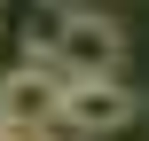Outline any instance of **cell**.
<instances>
[{"mask_svg": "<svg viewBox=\"0 0 149 141\" xmlns=\"http://www.w3.org/2000/svg\"><path fill=\"white\" fill-rule=\"evenodd\" d=\"M134 126V86L126 78H63V102H55V133L63 141H102Z\"/></svg>", "mask_w": 149, "mask_h": 141, "instance_id": "obj_2", "label": "cell"}, {"mask_svg": "<svg viewBox=\"0 0 149 141\" xmlns=\"http://www.w3.org/2000/svg\"><path fill=\"white\" fill-rule=\"evenodd\" d=\"M24 39H31V63L55 78H118L126 63V31L102 8H31Z\"/></svg>", "mask_w": 149, "mask_h": 141, "instance_id": "obj_1", "label": "cell"}, {"mask_svg": "<svg viewBox=\"0 0 149 141\" xmlns=\"http://www.w3.org/2000/svg\"><path fill=\"white\" fill-rule=\"evenodd\" d=\"M55 102H63V78L24 63L0 78V133H55Z\"/></svg>", "mask_w": 149, "mask_h": 141, "instance_id": "obj_3", "label": "cell"}]
</instances>
